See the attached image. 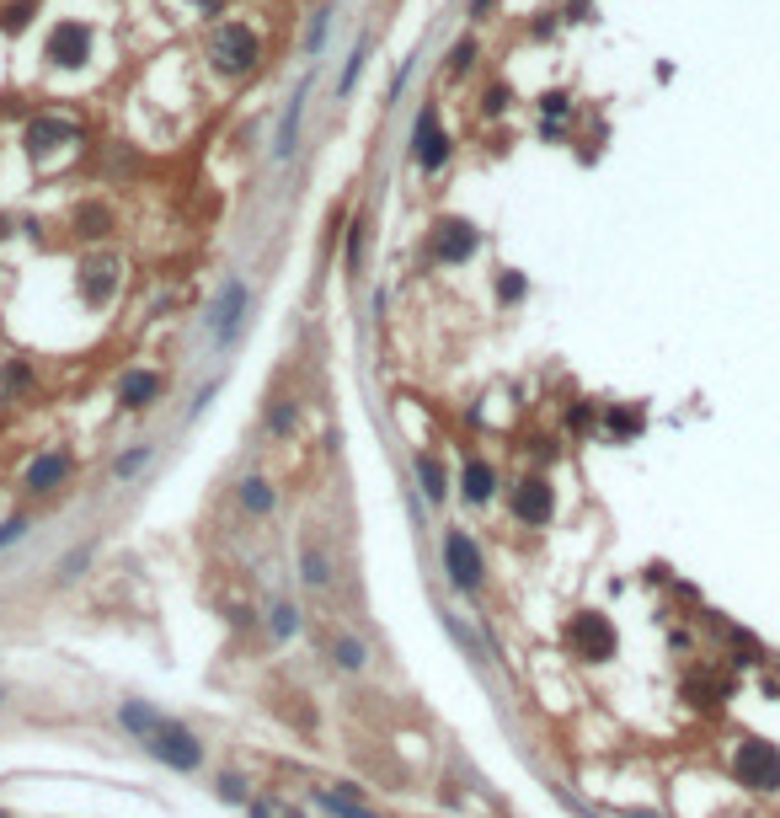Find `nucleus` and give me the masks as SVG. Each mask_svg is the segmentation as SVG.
<instances>
[{"label": "nucleus", "instance_id": "37", "mask_svg": "<svg viewBox=\"0 0 780 818\" xmlns=\"http://www.w3.org/2000/svg\"><path fill=\"white\" fill-rule=\"evenodd\" d=\"M561 22H577V27L599 22V0H567V6H561Z\"/></svg>", "mask_w": 780, "mask_h": 818}, {"label": "nucleus", "instance_id": "11", "mask_svg": "<svg viewBox=\"0 0 780 818\" xmlns=\"http://www.w3.org/2000/svg\"><path fill=\"white\" fill-rule=\"evenodd\" d=\"M444 573L460 594H476L487 583V562H481V546L465 530H444Z\"/></svg>", "mask_w": 780, "mask_h": 818}, {"label": "nucleus", "instance_id": "15", "mask_svg": "<svg viewBox=\"0 0 780 818\" xmlns=\"http://www.w3.org/2000/svg\"><path fill=\"white\" fill-rule=\"evenodd\" d=\"M70 471H75V460H70L65 450H43L33 466L22 471V487H27V492H59V487L70 482Z\"/></svg>", "mask_w": 780, "mask_h": 818}, {"label": "nucleus", "instance_id": "36", "mask_svg": "<svg viewBox=\"0 0 780 818\" xmlns=\"http://www.w3.org/2000/svg\"><path fill=\"white\" fill-rule=\"evenodd\" d=\"M316 802H321L326 813H337V818H374L369 808H358L353 797H337V792H316Z\"/></svg>", "mask_w": 780, "mask_h": 818}, {"label": "nucleus", "instance_id": "20", "mask_svg": "<svg viewBox=\"0 0 780 818\" xmlns=\"http://www.w3.org/2000/svg\"><path fill=\"white\" fill-rule=\"evenodd\" d=\"M262 428H268V439H294V428H300V401H294V396H273Z\"/></svg>", "mask_w": 780, "mask_h": 818}, {"label": "nucleus", "instance_id": "49", "mask_svg": "<svg viewBox=\"0 0 780 818\" xmlns=\"http://www.w3.org/2000/svg\"><path fill=\"white\" fill-rule=\"evenodd\" d=\"M11 236V214H0V241H6Z\"/></svg>", "mask_w": 780, "mask_h": 818}, {"label": "nucleus", "instance_id": "12", "mask_svg": "<svg viewBox=\"0 0 780 818\" xmlns=\"http://www.w3.org/2000/svg\"><path fill=\"white\" fill-rule=\"evenodd\" d=\"M113 396H118L123 412H150L155 401L166 396V375H161V369L134 364V369H123V375L113 380Z\"/></svg>", "mask_w": 780, "mask_h": 818}, {"label": "nucleus", "instance_id": "40", "mask_svg": "<svg viewBox=\"0 0 780 818\" xmlns=\"http://www.w3.org/2000/svg\"><path fill=\"white\" fill-rule=\"evenodd\" d=\"M326 27H332V6H321L316 17H310V33H305V54H321V38H326Z\"/></svg>", "mask_w": 780, "mask_h": 818}, {"label": "nucleus", "instance_id": "13", "mask_svg": "<svg viewBox=\"0 0 780 818\" xmlns=\"http://www.w3.org/2000/svg\"><path fill=\"white\" fill-rule=\"evenodd\" d=\"M150 749L155 760H166L171 770H198L204 765V749H198V738L182 728V722H161V728L150 733Z\"/></svg>", "mask_w": 780, "mask_h": 818}, {"label": "nucleus", "instance_id": "46", "mask_svg": "<svg viewBox=\"0 0 780 818\" xmlns=\"http://www.w3.org/2000/svg\"><path fill=\"white\" fill-rule=\"evenodd\" d=\"M492 11H497V0H471L465 17H471V22H492Z\"/></svg>", "mask_w": 780, "mask_h": 818}, {"label": "nucleus", "instance_id": "50", "mask_svg": "<svg viewBox=\"0 0 780 818\" xmlns=\"http://www.w3.org/2000/svg\"><path fill=\"white\" fill-rule=\"evenodd\" d=\"M626 818H652V813H626Z\"/></svg>", "mask_w": 780, "mask_h": 818}, {"label": "nucleus", "instance_id": "34", "mask_svg": "<svg viewBox=\"0 0 780 818\" xmlns=\"http://www.w3.org/2000/svg\"><path fill=\"white\" fill-rule=\"evenodd\" d=\"M599 428V407L594 401H572L567 407V434H594Z\"/></svg>", "mask_w": 780, "mask_h": 818}, {"label": "nucleus", "instance_id": "9", "mask_svg": "<svg viewBox=\"0 0 780 818\" xmlns=\"http://www.w3.org/2000/svg\"><path fill=\"white\" fill-rule=\"evenodd\" d=\"M732 776H738L748 792H780V749L764 744V738H743L732 749Z\"/></svg>", "mask_w": 780, "mask_h": 818}, {"label": "nucleus", "instance_id": "3", "mask_svg": "<svg viewBox=\"0 0 780 818\" xmlns=\"http://www.w3.org/2000/svg\"><path fill=\"white\" fill-rule=\"evenodd\" d=\"M476 257H481L476 220H465V214H439V220L428 225L423 262H433V268H465V262H476Z\"/></svg>", "mask_w": 780, "mask_h": 818}, {"label": "nucleus", "instance_id": "25", "mask_svg": "<svg viewBox=\"0 0 780 818\" xmlns=\"http://www.w3.org/2000/svg\"><path fill=\"white\" fill-rule=\"evenodd\" d=\"M33 22H38V0H6L0 6V33L6 38H22Z\"/></svg>", "mask_w": 780, "mask_h": 818}, {"label": "nucleus", "instance_id": "7", "mask_svg": "<svg viewBox=\"0 0 780 818\" xmlns=\"http://www.w3.org/2000/svg\"><path fill=\"white\" fill-rule=\"evenodd\" d=\"M246 316H252V289H246V279H230L220 284V295H214V305H209V337L220 348H230L241 337V327H246Z\"/></svg>", "mask_w": 780, "mask_h": 818}, {"label": "nucleus", "instance_id": "47", "mask_svg": "<svg viewBox=\"0 0 780 818\" xmlns=\"http://www.w3.org/2000/svg\"><path fill=\"white\" fill-rule=\"evenodd\" d=\"M187 6H193L198 17H225V6H230V0H187Z\"/></svg>", "mask_w": 780, "mask_h": 818}, {"label": "nucleus", "instance_id": "19", "mask_svg": "<svg viewBox=\"0 0 780 818\" xmlns=\"http://www.w3.org/2000/svg\"><path fill=\"white\" fill-rule=\"evenodd\" d=\"M476 65H481V38L476 33H465V38L449 43V54H444V75H449V81H465Z\"/></svg>", "mask_w": 780, "mask_h": 818}, {"label": "nucleus", "instance_id": "22", "mask_svg": "<svg viewBox=\"0 0 780 818\" xmlns=\"http://www.w3.org/2000/svg\"><path fill=\"white\" fill-rule=\"evenodd\" d=\"M326 653H332V663L337 669H348V674H358L369 663V647L353 637V631H332V642H326Z\"/></svg>", "mask_w": 780, "mask_h": 818}, {"label": "nucleus", "instance_id": "39", "mask_svg": "<svg viewBox=\"0 0 780 818\" xmlns=\"http://www.w3.org/2000/svg\"><path fill=\"white\" fill-rule=\"evenodd\" d=\"M727 637H732V653H738V663H754V669H759V663H764V647L748 637V631H727Z\"/></svg>", "mask_w": 780, "mask_h": 818}, {"label": "nucleus", "instance_id": "16", "mask_svg": "<svg viewBox=\"0 0 780 818\" xmlns=\"http://www.w3.org/2000/svg\"><path fill=\"white\" fill-rule=\"evenodd\" d=\"M599 428L615 444H631V439H642V428H647V407H636V401H610V407H599Z\"/></svg>", "mask_w": 780, "mask_h": 818}, {"label": "nucleus", "instance_id": "23", "mask_svg": "<svg viewBox=\"0 0 780 818\" xmlns=\"http://www.w3.org/2000/svg\"><path fill=\"white\" fill-rule=\"evenodd\" d=\"M236 498H241V508L246 514H257V519H268L273 508H278V498H273V487L262 482V476H241V487H236Z\"/></svg>", "mask_w": 780, "mask_h": 818}, {"label": "nucleus", "instance_id": "28", "mask_svg": "<svg viewBox=\"0 0 780 818\" xmlns=\"http://www.w3.org/2000/svg\"><path fill=\"white\" fill-rule=\"evenodd\" d=\"M492 295H497V305H524L529 300V279H524L519 268H497Z\"/></svg>", "mask_w": 780, "mask_h": 818}, {"label": "nucleus", "instance_id": "29", "mask_svg": "<svg viewBox=\"0 0 780 818\" xmlns=\"http://www.w3.org/2000/svg\"><path fill=\"white\" fill-rule=\"evenodd\" d=\"M118 722H123V728H129L134 738H150L166 717H155L150 706H139V701H123V706H118Z\"/></svg>", "mask_w": 780, "mask_h": 818}, {"label": "nucleus", "instance_id": "35", "mask_svg": "<svg viewBox=\"0 0 780 818\" xmlns=\"http://www.w3.org/2000/svg\"><path fill=\"white\" fill-rule=\"evenodd\" d=\"M524 33H529V43H551L561 33V11H535V22H529Z\"/></svg>", "mask_w": 780, "mask_h": 818}, {"label": "nucleus", "instance_id": "30", "mask_svg": "<svg viewBox=\"0 0 780 818\" xmlns=\"http://www.w3.org/2000/svg\"><path fill=\"white\" fill-rule=\"evenodd\" d=\"M364 59H369V38H358V43H353V54L342 59V75H337V97H353L358 75H364Z\"/></svg>", "mask_w": 780, "mask_h": 818}, {"label": "nucleus", "instance_id": "41", "mask_svg": "<svg viewBox=\"0 0 780 818\" xmlns=\"http://www.w3.org/2000/svg\"><path fill=\"white\" fill-rule=\"evenodd\" d=\"M86 562H91V551H86V546H81V551H70V557L59 562V578H65V583H70V578H81V573H86Z\"/></svg>", "mask_w": 780, "mask_h": 818}, {"label": "nucleus", "instance_id": "42", "mask_svg": "<svg viewBox=\"0 0 780 818\" xmlns=\"http://www.w3.org/2000/svg\"><path fill=\"white\" fill-rule=\"evenodd\" d=\"M567 134H572L567 118H540V140H545V145H561Z\"/></svg>", "mask_w": 780, "mask_h": 818}, {"label": "nucleus", "instance_id": "44", "mask_svg": "<svg viewBox=\"0 0 780 818\" xmlns=\"http://www.w3.org/2000/svg\"><path fill=\"white\" fill-rule=\"evenodd\" d=\"M529 444H535V460H540V466H545V460H556V455H561V439H551V434H535Z\"/></svg>", "mask_w": 780, "mask_h": 818}, {"label": "nucleus", "instance_id": "17", "mask_svg": "<svg viewBox=\"0 0 780 818\" xmlns=\"http://www.w3.org/2000/svg\"><path fill=\"white\" fill-rule=\"evenodd\" d=\"M460 492H465V503H492L497 498V466L487 455H465V466H460Z\"/></svg>", "mask_w": 780, "mask_h": 818}, {"label": "nucleus", "instance_id": "6", "mask_svg": "<svg viewBox=\"0 0 780 818\" xmlns=\"http://www.w3.org/2000/svg\"><path fill=\"white\" fill-rule=\"evenodd\" d=\"M81 140H86V129H81L75 118H65V113H38V118L22 129V150H27L33 161H54L59 150H75Z\"/></svg>", "mask_w": 780, "mask_h": 818}, {"label": "nucleus", "instance_id": "24", "mask_svg": "<svg viewBox=\"0 0 780 818\" xmlns=\"http://www.w3.org/2000/svg\"><path fill=\"white\" fill-rule=\"evenodd\" d=\"M513 102H519L513 81H492L487 91H481V118H487V123H503V118L513 113Z\"/></svg>", "mask_w": 780, "mask_h": 818}, {"label": "nucleus", "instance_id": "1", "mask_svg": "<svg viewBox=\"0 0 780 818\" xmlns=\"http://www.w3.org/2000/svg\"><path fill=\"white\" fill-rule=\"evenodd\" d=\"M204 59L220 81H246L262 65V33L241 17H220L204 38Z\"/></svg>", "mask_w": 780, "mask_h": 818}, {"label": "nucleus", "instance_id": "31", "mask_svg": "<svg viewBox=\"0 0 780 818\" xmlns=\"http://www.w3.org/2000/svg\"><path fill=\"white\" fill-rule=\"evenodd\" d=\"M364 241H369V220L358 214V220L348 225V246H342V262H348V273L364 268Z\"/></svg>", "mask_w": 780, "mask_h": 818}, {"label": "nucleus", "instance_id": "14", "mask_svg": "<svg viewBox=\"0 0 780 818\" xmlns=\"http://www.w3.org/2000/svg\"><path fill=\"white\" fill-rule=\"evenodd\" d=\"M305 91H310V75L289 91L284 113H278V129H273V161H289L300 150V123H305Z\"/></svg>", "mask_w": 780, "mask_h": 818}, {"label": "nucleus", "instance_id": "26", "mask_svg": "<svg viewBox=\"0 0 780 818\" xmlns=\"http://www.w3.org/2000/svg\"><path fill=\"white\" fill-rule=\"evenodd\" d=\"M727 679H711V674H690V679H684V696H690L695 706H722L727 701Z\"/></svg>", "mask_w": 780, "mask_h": 818}, {"label": "nucleus", "instance_id": "38", "mask_svg": "<svg viewBox=\"0 0 780 818\" xmlns=\"http://www.w3.org/2000/svg\"><path fill=\"white\" fill-rule=\"evenodd\" d=\"M294 631H300V610H294V605H273V637L289 642Z\"/></svg>", "mask_w": 780, "mask_h": 818}, {"label": "nucleus", "instance_id": "4", "mask_svg": "<svg viewBox=\"0 0 780 818\" xmlns=\"http://www.w3.org/2000/svg\"><path fill=\"white\" fill-rule=\"evenodd\" d=\"M567 647H572V658H583V663H610L615 658V621L604 610H577L572 621H567Z\"/></svg>", "mask_w": 780, "mask_h": 818}, {"label": "nucleus", "instance_id": "18", "mask_svg": "<svg viewBox=\"0 0 780 818\" xmlns=\"http://www.w3.org/2000/svg\"><path fill=\"white\" fill-rule=\"evenodd\" d=\"M70 225H75V236H81V241L102 246V241L118 230V214H113V204H97V198H86V204L70 214Z\"/></svg>", "mask_w": 780, "mask_h": 818}, {"label": "nucleus", "instance_id": "43", "mask_svg": "<svg viewBox=\"0 0 780 818\" xmlns=\"http://www.w3.org/2000/svg\"><path fill=\"white\" fill-rule=\"evenodd\" d=\"M27 380H33V369H27L22 359H17V364H6V375H0V385H6V391H22Z\"/></svg>", "mask_w": 780, "mask_h": 818}, {"label": "nucleus", "instance_id": "8", "mask_svg": "<svg viewBox=\"0 0 780 818\" xmlns=\"http://www.w3.org/2000/svg\"><path fill=\"white\" fill-rule=\"evenodd\" d=\"M508 514L519 519L524 530H540V524H551V519H556V487H551V476H540V471L519 476V482L508 487Z\"/></svg>", "mask_w": 780, "mask_h": 818}, {"label": "nucleus", "instance_id": "5", "mask_svg": "<svg viewBox=\"0 0 780 818\" xmlns=\"http://www.w3.org/2000/svg\"><path fill=\"white\" fill-rule=\"evenodd\" d=\"M75 289H81L86 311H107V305L118 300V289H123V262L113 252L81 257V268H75Z\"/></svg>", "mask_w": 780, "mask_h": 818}, {"label": "nucleus", "instance_id": "10", "mask_svg": "<svg viewBox=\"0 0 780 818\" xmlns=\"http://www.w3.org/2000/svg\"><path fill=\"white\" fill-rule=\"evenodd\" d=\"M91 59V27L81 17H59L49 22V33H43V65L54 70H81Z\"/></svg>", "mask_w": 780, "mask_h": 818}, {"label": "nucleus", "instance_id": "48", "mask_svg": "<svg viewBox=\"0 0 780 818\" xmlns=\"http://www.w3.org/2000/svg\"><path fill=\"white\" fill-rule=\"evenodd\" d=\"M246 813H252V818H273L268 808H262V802H246Z\"/></svg>", "mask_w": 780, "mask_h": 818}, {"label": "nucleus", "instance_id": "45", "mask_svg": "<svg viewBox=\"0 0 780 818\" xmlns=\"http://www.w3.org/2000/svg\"><path fill=\"white\" fill-rule=\"evenodd\" d=\"M22 535H27V514H17V519L0 524V546H11V540H22Z\"/></svg>", "mask_w": 780, "mask_h": 818}, {"label": "nucleus", "instance_id": "21", "mask_svg": "<svg viewBox=\"0 0 780 818\" xmlns=\"http://www.w3.org/2000/svg\"><path fill=\"white\" fill-rule=\"evenodd\" d=\"M300 578L310 583V589H326L332 583V557L321 551V540H300Z\"/></svg>", "mask_w": 780, "mask_h": 818}, {"label": "nucleus", "instance_id": "33", "mask_svg": "<svg viewBox=\"0 0 780 818\" xmlns=\"http://www.w3.org/2000/svg\"><path fill=\"white\" fill-rule=\"evenodd\" d=\"M535 107H540V118H572V91L567 86H545L535 97Z\"/></svg>", "mask_w": 780, "mask_h": 818}, {"label": "nucleus", "instance_id": "27", "mask_svg": "<svg viewBox=\"0 0 780 818\" xmlns=\"http://www.w3.org/2000/svg\"><path fill=\"white\" fill-rule=\"evenodd\" d=\"M417 482H423L428 503H444V498H449V476H444V466H439V455H417Z\"/></svg>", "mask_w": 780, "mask_h": 818}, {"label": "nucleus", "instance_id": "32", "mask_svg": "<svg viewBox=\"0 0 780 818\" xmlns=\"http://www.w3.org/2000/svg\"><path fill=\"white\" fill-rule=\"evenodd\" d=\"M150 466V444H134V450H123L118 460H113V482H134L139 471Z\"/></svg>", "mask_w": 780, "mask_h": 818}, {"label": "nucleus", "instance_id": "2", "mask_svg": "<svg viewBox=\"0 0 780 818\" xmlns=\"http://www.w3.org/2000/svg\"><path fill=\"white\" fill-rule=\"evenodd\" d=\"M412 166L423 177H444L449 172V161H455V134L444 129V107L439 102H423L417 107V118H412Z\"/></svg>", "mask_w": 780, "mask_h": 818}]
</instances>
